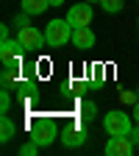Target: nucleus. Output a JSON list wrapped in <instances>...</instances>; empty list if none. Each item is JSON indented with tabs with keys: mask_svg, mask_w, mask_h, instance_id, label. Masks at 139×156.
<instances>
[{
	"mask_svg": "<svg viewBox=\"0 0 139 156\" xmlns=\"http://www.w3.org/2000/svg\"><path fill=\"white\" fill-rule=\"evenodd\" d=\"M72 25H70V20H50L47 28H45V39H47V48L58 50V48H64L67 42H72Z\"/></svg>",
	"mask_w": 139,
	"mask_h": 156,
	"instance_id": "1",
	"label": "nucleus"
},
{
	"mask_svg": "<svg viewBox=\"0 0 139 156\" xmlns=\"http://www.w3.org/2000/svg\"><path fill=\"white\" fill-rule=\"evenodd\" d=\"M58 136V126L53 120H47V117H33L31 120V140L39 145V148H47L56 142Z\"/></svg>",
	"mask_w": 139,
	"mask_h": 156,
	"instance_id": "2",
	"label": "nucleus"
},
{
	"mask_svg": "<svg viewBox=\"0 0 139 156\" xmlns=\"http://www.w3.org/2000/svg\"><path fill=\"white\" fill-rule=\"evenodd\" d=\"M103 128L109 136H123V134H131L134 128V114H125V112H109L103 117Z\"/></svg>",
	"mask_w": 139,
	"mask_h": 156,
	"instance_id": "3",
	"label": "nucleus"
},
{
	"mask_svg": "<svg viewBox=\"0 0 139 156\" xmlns=\"http://www.w3.org/2000/svg\"><path fill=\"white\" fill-rule=\"evenodd\" d=\"M17 39H19V45H23V50H25V53H36V50H42V48L47 45L45 34L39 31V28H33V25L17 28Z\"/></svg>",
	"mask_w": 139,
	"mask_h": 156,
	"instance_id": "4",
	"label": "nucleus"
},
{
	"mask_svg": "<svg viewBox=\"0 0 139 156\" xmlns=\"http://www.w3.org/2000/svg\"><path fill=\"white\" fill-rule=\"evenodd\" d=\"M67 20L72 28H86L92 23V3H86V0H81V3H75L70 11H67Z\"/></svg>",
	"mask_w": 139,
	"mask_h": 156,
	"instance_id": "5",
	"label": "nucleus"
},
{
	"mask_svg": "<svg viewBox=\"0 0 139 156\" xmlns=\"http://www.w3.org/2000/svg\"><path fill=\"white\" fill-rule=\"evenodd\" d=\"M134 142H131V136L123 134V136H109V142H106V156H131L134 153Z\"/></svg>",
	"mask_w": 139,
	"mask_h": 156,
	"instance_id": "6",
	"label": "nucleus"
},
{
	"mask_svg": "<svg viewBox=\"0 0 139 156\" xmlns=\"http://www.w3.org/2000/svg\"><path fill=\"white\" fill-rule=\"evenodd\" d=\"M58 136H61V145H67V148H78V145L86 142V128L78 126V123H75V126H64Z\"/></svg>",
	"mask_w": 139,
	"mask_h": 156,
	"instance_id": "7",
	"label": "nucleus"
},
{
	"mask_svg": "<svg viewBox=\"0 0 139 156\" xmlns=\"http://www.w3.org/2000/svg\"><path fill=\"white\" fill-rule=\"evenodd\" d=\"M19 53H25L23 45H19V39H11V36L9 39H0V62H3V64L11 62V58H17Z\"/></svg>",
	"mask_w": 139,
	"mask_h": 156,
	"instance_id": "8",
	"label": "nucleus"
},
{
	"mask_svg": "<svg viewBox=\"0 0 139 156\" xmlns=\"http://www.w3.org/2000/svg\"><path fill=\"white\" fill-rule=\"evenodd\" d=\"M72 45L78 50H92L95 48V34H92V28L89 25L86 28H75L72 31Z\"/></svg>",
	"mask_w": 139,
	"mask_h": 156,
	"instance_id": "9",
	"label": "nucleus"
},
{
	"mask_svg": "<svg viewBox=\"0 0 139 156\" xmlns=\"http://www.w3.org/2000/svg\"><path fill=\"white\" fill-rule=\"evenodd\" d=\"M19 9H23L25 14H31V17H39V14H45L50 9V0H23Z\"/></svg>",
	"mask_w": 139,
	"mask_h": 156,
	"instance_id": "10",
	"label": "nucleus"
},
{
	"mask_svg": "<svg viewBox=\"0 0 139 156\" xmlns=\"http://www.w3.org/2000/svg\"><path fill=\"white\" fill-rule=\"evenodd\" d=\"M14 134H17V126H14V120H11V117L9 114H3V117H0V142H11L14 140Z\"/></svg>",
	"mask_w": 139,
	"mask_h": 156,
	"instance_id": "11",
	"label": "nucleus"
},
{
	"mask_svg": "<svg viewBox=\"0 0 139 156\" xmlns=\"http://www.w3.org/2000/svg\"><path fill=\"white\" fill-rule=\"evenodd\" d=\"M123 6H125V0H100V9H103L106 14H117V11H123Z\"/></svg>",
	"mask_w": 139,
	"mask_h": 156,
	"instance_id": "12",
	"label": "nucleus"
},
{
	"mask_svg": "<svg viewBox=\"0 0 139 156\" xmlns=\"http://www.w3.org/2000/svg\"><path fill=\"white\" fill-rule=\"evenodd\" d=\"M81 114H84V120H95V117H97V106L92 101H84L81 103Z\"/></svg>",
	"mask_w": 139,
	"mask_h": 156,
	"instance_id": "13",
	"label": "nucleus"
},
{
	"mask_svg": "<svg viewBox=\"0 0 139 156\" xmlns=\"http://www.w3.org/2000/svg\"><path fill=\"white\" fill-rule=\"evenodd\" d=\"M120 101L128 103V106H136V103H139V92H128V89H123V92H120Z\"/></svg>",
	"mask_w": 139,
	"mask_h": 156,
	"instance_id": "14",
	"label": "nucleus"
},
{
	"mask_svg": "<svg viewBox=\"0 0 139 156\" xmlns=\"http://www.w3.org/2000/svg\"><path fill=\"white\" fill-rule=\"evenodd\" d=\"M17 153H19V156H36V153H39V145H36V142L31 140V142H25L23 148H19Z\"/></svg>",
	"mask_w": 139,
	"mask_h": 156,
	"instance_id": "15",
	"label": "nucleus"
},
{
	"mask_svg": "<svg viewBox=\"0 0 139 156\" xmlns=\"http://www.w3.org/2000/svg\"><path fill=\"white\" fill-rule=\"evenodd\" d=\"M9 109H11V89H3V95H0V112L9 114Z\"/></svg>",
	"mask_w": 139,
	"mask_h": 156,
	"instance_id": "16",
	"label": "nucleus"
},
{
	"mask_svg": "<svg viewBox=\"0 0 139 156\" xmlns=\"http://www.w3.org/2000/svg\"><path fill=\"white\" fill-rule=\"evenodd\" d=\"M28 17H31V14H25V11H23V14H19V17L14 20V25H17V28H25V25H31V23H28Z\"/></svg>",
	"mask_w": 139,
	"mask_h": 156,
	"instance_id": "17",
	"label": "nucleus"
},
{
	"mask_svg": "<svg viewBox=\"0 0 139 156\" xmlns=\"http://www.w3.org/2000/svg\"><path fill=\"white\" fill-rule=\"evenodd\" d=\"M128 136H131V142H134V145H139V123L131 128V134H128Z\"/></svg>",
	"mask_w": 139,
	"mask_h": 156,
	"instance_id": "18",
	"label": "nucleus"
},
{
	"mask_svg": "<svg viewBox=\"0 0 139 156\" xmlns=\"http://www.w3.org/2000/svg\"><path fill=\"white\" fill-rule=\"evenodd\" d=\"M0 39H9V25H0Z\"/></svg>",
	"mask_w": 139,
	"mask_h": 156,
	"instance_id": "19",
	"label": "nucleus"
},
{
	"mask_svg": "<svg viewBox=\"0 0 139 156\" xmlns=\"http://www.w3.org/2000/svg\"><path fill=\"white\" fill-rule=\"evenodd\" d=\"M134 123H139V103L134 106Z\"/></svg>",
	"mask_w": 139,
	"mask_h": 156,
	"instance_id": "20",
	"label": "nucleus"
},
{
	"mask_svg": "<svg viewBox=\"0 0 139 156\" xmlns=\"http://www.w3.org/2000/svg\"><path fill=\"white\" fill-rule=\"evenodd\" d=\"M61 3H67V0H50V6H61Z\"/></svg>",
	"mask_w": 139,
	"mask_h": 156,
	"instance_id": "21",
	"label": "nucleus"
},
{
	"mask_svg": "<svg viewBox=\"0 0 139 156\" xmlns=\"http://www.w3.org/2000/svg\"><path fill=\"white\" fill-rule=\"evenodd\" d=\"M86 3H100V0H86Z\"/></svg>",
	"mask_w": 139,
	"mask_h": 156,
	"instance_id": "22",
	"label": "nucleus"
},
{
	"mask_svg": "<svg viewBox=\"0 0 139 156\" xmlns=\"http://www.w3.org/2000/svg\"><path fill=\"white\" fill-rule=\"evenodd\" d=\"M136 25H139V20H136Z\"/></svg>",
	"mask_w": 139,
	"mask_h": 156,
	"instance_id": "23",
	"label": "nucleus"
},
{
	"mask_svg": "<svg viewBox=\"0 0 139 156\" xmlns=\"http://www.w3.org/2000/svg\"><path fill=\"white\" fill-rule=\"evenodd\" d=\"M136 92H139V89H136Z\"/></svg>",
	"mask_w": 139,
	"mask_h": 156,
	"instance_id": "24",
	"label": "nucleus"
}]
</instances>
